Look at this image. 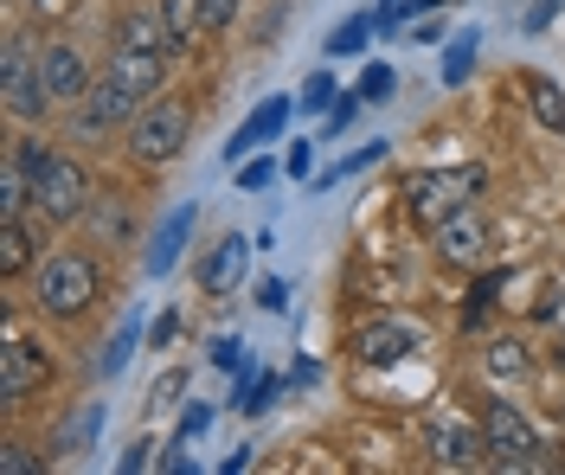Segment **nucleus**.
<instances>
[{
	"instance_id": "a211bd4d",
	"label": "nucleus",
	"mask_w": 565,
	"mask_h": 475,
	"mask_svg": "<svg viewBox=\"0 0 565 475\" xmlns=\"http://www.w3.org/2000/svg\"><path fill=\"white\" fill-rule=\"evenodd\" d=\"M282 122H289V104H282V97H270V104H264L257 116H245V129H238V136L225 142V154H232V161H245V154H250L257 142L282 136Z\"/></svg>"
},
{
	"instance_id": "f3484780",
	"label": "nucleus",
	"mask_w": 565,
	"mask_h": 475,
	"mask_svg": "<svg viewBox=\"0 0 565 475\" xmlns=\"http://www.w3.org/2000/svg\"><path fill=\"white\" fill-rule=\"evenodd\" d=\"M200 225V206H180V213H168V225L154 231V251H148V277H168L174 270L180 245H186V231Z\"/></svg>"
},
{
	"instance_id": "72a5a7b5",
	"label": "nucleus",
	"mask_w": 565,
	"mask_h": 475,
	"mask_svg": "<svg viewBox=\"0 0 565 475\" xmlns=\"http://www.w3.org/2000/svg\"><path fill=\"white\" fill-rule=\"evenodd\" d=\"M180 392H186V373L174 366V373H161V379H154V399H148V404H174Z\"/></svg>"
},
{
	"instance_id": "9b49d317",
	"label": "nucleus",
	"mask_w": 565,
	"mask_h": 475,
	"mask_svg": "<svg viewBox=\"0 0 565 475\" xmlns=\"http://www.w3.org/2000/svg\"><path fill=\"white\" fill-rule=\"evenodd\" d=\"M430 238H437V257H444V263H462V270L489 257V219H482L476 206H469V213H457V219H444Z\"/></svg>"
},
{
	"instance_id": "cd10ccee",
	"label": "nucleus",
	"mask_w": 565,
	"mask_h": 475,
	"mask_svg": "<svg viewBox=\"0 0 565 475\" xmlns=\"http://www.w3.org/2000/svg\"><path fill=\"white\" fill-rule=\"evenodd\" d=\"M238 20V0H200V33H225Z\"/></svg>"
},
{
	"instance_id": "dca6fc26",
	"label": "nucleus",
	"mask_w": 565,
	"mask_h": 475,
	"mask_svg": "<svg viewBox=\"0 0 565 475\" xmlns=\"http://www.w3.org/2000/svg\"><path fill=\"white\" fill-rule=\"evenodd\" d=\"M39 270V245H33V225L26 219H0V277H26Z\"/></svg>"
},
{
	"instance_id": "4c0bfd02",
	"label": "nucleus",
	"mask_w": 565,
	"mask_h": 475,
	"mask_svg": "<svg viewBox=\"0 0 565 475\" xmlns=\"http://www.w3.org/2000/svg\"><path fill=\"white\" fill-rule=\"evenodd\" d=\"M180 334V315L174 309H168V315H161V322H154V334H148V347H168V341H174Z\"/></svg>"
},
{
	"instance_id": "6e6552de",
	"label": "nucleus",
	"mask_w": 565,
	"mask_h": 475,
	"mask_svg": "<svg viewBox=\"0 0 565 475\" xmlns=\"http://www.w3.org/2000/svg\"><path fill=\"white\" fill-rule=\"evenodd\" d=\"M52 379V360H45V347H33L20 328H7V347H0V404L13 411V404H26Z\"/></svg>"
},
{
	"instance_id": "f257e3e1",
	"label": "nucleus",
	"mask_w": 565,
	"mask_h": 475,
	"mask_svg": "<svg viewBox=\"0 0 565 475\" xmlns=\"http://www.w3.org/2000/svg\"><path fill=\"white\" fill-rule=\"evenodd\" d=\"M97 290H104V277H97V263L84 251H58L33 270V309L52 315V322H77L97 302Z\"/></svg>"
},
{
	"instance_id": "4468645a",
	"label": "nucleus",
	"mask_w": 565,
	"mask_h": 475,
	"mask_svg": "<svg viewBox=\"0 0 565 475\" xmlns=\"http://www.w3.org/2000/svg\"><path fill=\"white\" fill-rule=\"evenodd\" d=\"M245 263H250V238H238V231H232V238H218V245H212V257L200 263V290L225 295L238 277H245Z\"/></svg>"
},
{
	"instance_id": "79ce46f5",
	"label": "nucleus",
	"mask_w": 565,
	"mask_h": 475,
	"mask_svg": "<svg viewBox=\"0 0 565 475\" xmlns=\"http://www.w3.org/2000/svg\"><path fill=\"white\" fill-rule=\"evenodd\" d=\"M71 7H77V0H33V13H52V20H58V13H71Z\"/></svg>"
},
{
	"instance_id": "e433bc0d",
	"label": "nucleus",
	"mask_w": 565,
	"mask_h": 475,
	"mask_svg": "<svg viewBox=\"0 0 565 475\" xmlns=\"http://www.w3.org/2000/svg\"><path fill=\"white\" fill-rule=\"evenodd\" d=\"M559 7H565V0H540V7L527 13V33H540V26H553V20H559Z\"/></svg>"
},
{
	"instance_id": "37998d69",
	"label": "nucleus",
	"mask_w": 565,
	"mask_h": 475,
	"mask_svg": "<svg viewBox=\"0 0 565 475\" xmlns=\"http://www.w3.org/2000/svg\"><path fill=\"white\" fill-rule=\"evenodd\" d=\"M559 334H565V315H559Z\"/></svg>"
},
{
	"instance_id": "c756f323",
	"label": "nucleus",
	"mask_w": 565,
	"mask_h": 475,
	"mask_svg": "<svg viewBox=\"0 0 565 475\" xmlns=\"http://www.w3.org/2000/svg\"><path fill=\"white\" fill-rule=\"evenodd\" d=\"M360 97H366V104H386V97H392V72H386V65H366V77H360Z\"/></svg>"
},
{
	"instance_id": "ddd939ff",
	"label": "nucleus",
	"mask_w": 565,
	"mask_h": 475,
	"mask_svg": "<svg viewBox=\"0 0 565 475\" xmlns=\"http://www.w3.org/2000/svg\"><path fill=\"white\" fill-rule=\"evenodd\" d=\"M122 90H136L141 104H154L161 90V52H136V45H109V65H104Z\"/></svg>"
},
{
	"instance_id": "aec40b11",
	"label": "nucleus",
	"mask_w": 565,
	"mask_h": 475,
	"mask_svg": "<svg viewBox=\"0 0 565 475\" xmlns=\"http://www.w3.org/2000/svg\"><path fill=\"white\" fill-rule=\"evenodd\" d=\"M26 206H33V181L20 161H7L0 168V219H26Z\"/></svg>"
},
{
	"instance_id": "1a4fd4ad",
	"label": "nucleus",
	"mask_w": 565,
	"mask_h": 475,
	"mask_svg": "<svg viewBox=\"0 0 565 475\" xmlns=\"http://www.w3.org/2000/svg\"><path fill=\"white\" fill-rule=\"evenodd\" d=\"M39 84H45L52 104H84V97H90V65H84V52H77L71 39H45V45H39Z\"/></svg>"
},
{
	"instance_id": "ea45409f",
	"label": "nucleus",
	"mask_w": 565,
	"mask_h": 475,
	"mask_svg": "<svg viewBox=\"0 0 565 475\" xmlns=\"http://www.w3.org/2000/svg\"><path fill=\"white\" fill-rule=\"evenodd\" d=\"M289 174H296V181L309 174V142H296V148H289Z\"/></svg>"
},
{
	"instance_id": "7c9ffc66",
	"label": "nucleus",
	"mask_w": 565,
	"mask_h": 475,
	"mask_svg": "<svg viewBox=\"0 0 565 475\" xmlns=\"http://www.w3.org/2000/svg\"><path fill=\"white\" fill-rule=\"evenodd\" d=\"M328 104H334V77L316 72L309 84H302V110H328Z\"/></svg>"
},
{
	"instance_id": "412c9836",
	"label": "nucleus",
	"mask_w": 565,
	"mask_h": 475,
	"mask_svg": "<svg viewBox=\"0 0 565 475\" xmlns=\"http://www.w3.org/2000/svg\"><path fill=\"white\" fill-rule=\"evenodd\" d=\"M482 366H489L494 379H527V373H533V354L521 347V341H489Z\"/></svg>"
},
{
	"instance_id": "393cba45",
	"label": "nucleus",
	"mask_w": 565,
	"mask_h": 475,
	"mask_svg": "<svg viewBox=\"0 0 565 475\" xmlns=\"http://www.w3.org/2000/svg\"><path fill=\"white\" fill-rule=\"evenodd\" d=\"M380 154H386V142L360 148V154H348V161H334V168H328V174H321L316 186H341V181H353V174H360V168H373V161H380Z\"/></svg>"
},
{
	"instance_id": "0eeeda50",
	"label": "nucleus",
	"mask_w": 565,
	"mask_h": 475,
	"mask_svg": "<svg viewBox=\"0 0 565 475\" xmlns=\"http://www.w3.org/2000/svg\"><path fill=\"white\" fill-rule=\"evenodd\" d=\"M424 450H430L437 469H476V463H489V438H482V424H469L462 411H437L430 431H424Z\"/></svg>"
},
{
	"instance_id": "423d86ee",
	"label": "nucleus",
	"mask_w": 565,
	"mask_h": 475,
	"mask_svg": "<svg viewBox=\"0 0 565 475\" xmlns=\"http://www.w3.org/2000/svg\"><path fill=\"white\" fill-rule=\"evenodd\" d=\"M0 90H7V116L13 122H33V116L52 110V97L39 84V52L26 45V33H13L0 45Z\"/></svg>"
},
{
	"instance_id": "f03ea898",
	"label": "nucleus",
	"mask_w": 565,
	"mask_h": 475,
	"mask_svg": "<svg viewBox=\"0 0 565 475\" xmlns=\"http://www.w3.org/2000/svg\"><path fill=\"white\" fill-rule=\"evenodd\" d=\"M482 181H489L482 168H430V174H412L405 181V213H412V225L437 231L444 219H457V213L476 206Z\"/></svg>"
},
{
	"instance_id": "9d476101",
	"label": "nucleus",
	"mask_w": 565,
	"mask_h": 475,
	"mask_svg": "<svg viewBox=\"0 0 565 475\" xmlns=\"http://www.w3.org/2000/svg\"><path fill=\"white\" fill-rule=\"evenodd\" d=\"M424 347V328L418 322H366V328H353V360L360 366H392L405 360V354H418Z\"/></svg>"
},
{
	"instance_id": "c9c22d12",
	"label": "nucleus",
	"mask_w": 565,
	"mask_h": 475,
	"mask_svg": "<svg viewBox=\"0 0 565 475\" xmlns=\"http://www.w3.org/2000/svg\"><path fill=\"white\" fill-rule=\"evenodd\" d=\"M0 469H7V475H33L39 463L26 456V443H7V450H0Z\"/></svg>"
},
{
	"instance_id": "39448f33",
	"label": "nucleus",
	"mask_w": 565,
	"mask_h": 475,
	"mask_svg": "<svg viewBox=\"0 0 565 475\" xmlns=\"http://www.w3.org/2000/svg\"><path fill=\"white\" fill-rule=\"evenodd\" d=\"M33 213L39 219H52V225L84 219V213H90V174H84L71 154H52V161L33 174Z\"/></svg>"
},
{
	"instance_id": "f8f14e48",
	"label": "nucleus",
	"mask_w": 565,
	"mask_h": 475,
	"mask_svg": "<svg viewBox=\"0 0 565 475\" xmlns=\"http://www.w3.org/2000/svg\"><path fill=\"white\" fill-rule=\"evenodd\" d=\"M116 45H136V52H174V26H168L161 0H129L122 20H116Z\"/></svg>"
},
{
	"instance_id": "f704fd0d",
	"label": "nucleus",
	"mask_w": 565,
	"mask_h": 475,
	"mask_svg": "<svg viewBox=\"0 0 565 475\" xmlns=\"http://www.w3.org/2000/svg\"><path fill=\"white\" fill-rule=\"evenodd\" d=\"M206 424H212V404H193V411H186V418H180V443L206 438Z\"/></svg>"
},
{
	"instance_id": "7ed1b4c3",
	"label": "nucleus",
	"mask_w": 565,
	"mask_h": 475,
	"mask_svg": "<svg viewBox=\"0 0 565 475\" xmlns=\"http://www.w3.org/2000/svg\"><path fill=\"white\" fill-rule=\"evenodd\" d=\"M482 438H489V463L494 469H546V438L533 431V418L521 404L508 399H489L482 404Z\"/></svg>"
},
{
	"instance_id": "2eb2a0df",
	"label": "nucleus",
	"mask_w": 565,
	"mask_h": 475,
	"mask_svg": "<svg viewBox=\"0 0 565 475\" xmlns=\"http://www.w3.org/2000/svg\"><path fill=\"white\" fill-rule=\"evenodd\" d=\"M84 110L97 116V122H104V129H129V122H136L141 110H148V104H141L136 90H122V84H116V77H97V84H90V97H84Z\"/></svg>"
},
{
	"instance_id": "6ab92c4d",
	"label": "nucleus",
	"mask_w": 565,
	"mask_h": 475,
	"mask_svg": "<svg viewBox=\"0 0 565 475\" xmlns=\"http://www.w3.org/2000/svg\"><path fill=\"white\" fill-rule=\"evenodd\" d=\"M527 104H533V116H540V129H553V136L565 129V90L553 77H540V72L527 77Z\"/></svg>"
},
{
	"instance_id": "2f4dec72",
	"label": "nucleus",
	"mask_w": 565,
	"mask_h": 475,
	"mask_svg": "<svg viewBox=\"0 0 565 475\" xmlns=\"http://www.w3.org/2000/svg\"><path fill=\"white\" fill-rule=\"evenodd\" d=\"M129 347H136V322H129V328H122L116 341H109V354H104V373H122V366H129Z\"/></svg>"
},
{
	"instance_id": "a878e982",
	"label": "nucleus",
	"mask_w": 565,
	"mask_h": 475,
	"mask_svg": "<svg viewBox=\"0 0 565 475\" xmlns=\"http://www.w3.org/2000/svg\"><path fill=\"white\" fill-rule=\"evenodd\" d=\"M469 65H476V33H462L450 52H444V84H462L469 77Z\"/></svg>"
},
{
	"instance_id": "4be33fe9",
	"label": "nucleus",
	"mask_w": 565,
	"mask_h": 475,
	"mask_svg": "<svg viewBox=\"0 0 565 475\" xmlns=\"http://www.w3.org/2000/svg\"><path fill=\"white\" fill-rule=\"evenodd\" d=\"M97 431H104V404L90 399V404H84V411H77V418L65 424V438H58V456H77V450L97 438Z\"/></svg>"
},
{
	"instance_id": "c85d7f7f",
	"label": "nucleus",
	"mask_w": 565,
	"mask_h": 475,
	"mask_svg": "<svg viewBox=\"0 0 565 475\" xmlns=\"http://www.w3.org/2000/svg\"><path fill=\"white\" fill-rule=\"evenodd\" d=\"M270 399H277V379H257V386H250V373L238 379V411H245V418L250 411H264Z\"/></svg>"
},
{
	"instance_id": "58836bf2",
	"label": "nucleus",
	"mask_w": 565,
	"mask_h": 475,
	"mask_svg": "<svg viewBox=\"0 0 565 475\" xmlns=\"http://www.w3.org/2000/svg\"><path fill=\"white\" fill-rule=\"evenodd\" d=\"M148 450H154L148 438H141V443H129V450H122V475H136L141 463H148Z\"/></svg>"
},
{
	"instance_id": "b1692460",
	"label": "nucleus",
	"mask_w": 565,
	"mask_h": 475,
	"mask_svg": "<svg viewBox=\"0 0 565 475\" xmlns=\"http://www.w3.org/2000/svg\"><path fill=\"white\" fill-rule=\"evenodd\" d=\"M161 13H168V26H174V52H186V45L200 39V0H161Z\"/></svg>"
},
{
	"instance_id": "a19ab883",
	"label": "nucleus",
	"mask_w": 565,
	"mask_h": 475,
	"mask_svg": "<svg viewBox=\"0 0 565 475\" xmlns=\"http://www.w3.org/2000/svg\"><path fill=\"white\" fill-rule=\"evenodd\" d=\"M212 360H218L225 373H232V366H238V341H218V347H212Z\"/></svg>"
},
{
	"instance_id": "473e14b6",
	"label": "nucleus",
	"mask_w": 565,
	"mask_h": 475,
	"mask_svg": "<svg viewBox=\"0 0 565 475\" xmlns=\"http://www.w3.org/2000/svg\"><path fill=\"white\" fill-rule=\"evenodd\" d=\"M360 104H366V97H334V116H328V136H341V129H353V116H360Z\"/></svg>"
},
{
	"instance_id": "5701e85b",
	"label": "nucleus",
	"mask_w": 565,
	"mask_h": 475,
	"mask_svg": "<svg viewBox=\"0 0 565 475\" xmlns=\"http://www.w3.org/2000/svg\"><path fill=\"white\" fill-rule=\"evenodd\" d=\"M380 33L366 13H353V20H341L334 33H328V58H348V52H366V39Z\"/></svg>"
},
{
	"instance_id": "20e7f679",
	"label": "nucleus",
	"mask_w": 565,
	"mask_h": 475,
	"mask_svg": "<svg viewBox=\"0 0 565 475\" xmlns=\"http://www.w3.org/2000/svg\"><path fill=\"white\" fill-rule=\"evenodd\" d=\"M186 104H168V97H154L148 110L129 122V154H136L141 168H168L180 161V148H186Z\"/></svg>"
},
{
	"instance_id": "bb28decb",
	"label": "nucleus",
	"mask_w": 565,
	"mask_h": 475,
	"mask_svg": "<svg viewBox=\"0 0 565 475\" xmlns=\"http://www.w3.org/2000/svg\"><path fill=\"white\" fill-rule=\"evenodd\" d=\"M270 181H277V161H264V154H250L245 168H238V193H264Z\"/></svg>"
}]
</instances>
